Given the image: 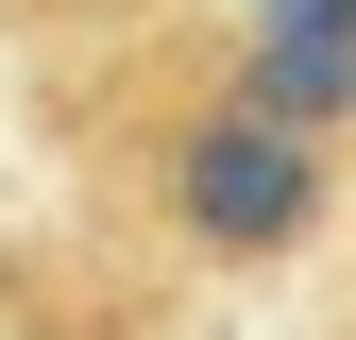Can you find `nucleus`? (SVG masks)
<instances>
[{"label": "nucleus", "instance_id": "1", "mask_svg": "<svg viewBox=\"0 0 356 340\" xmlns=\"http://www.w3.org/2000/svg\"><path fill=\"white\" fill-rule=\"evenodd\" d=\"M170 204H187V238H220V255H272V238H305L323 170H305V137H272V119H204V137L170 153Z\"/></svg>", "mask_w": 356, "mask_h": 340}, {"label": "nucleus", "instance_id": "2", "mask_svg": "<svg viewBox=\"0 0 356 340\" xmlns=\"http://www.w3.org/2000/svg\"><path fill=\"white\" fill-rule=\"evenodd\" d=\"M238 119H272V137H323V119H356V0H254L238 34Z\"/></svg>", "mask_w": 356, "mask_h": 340}]
</instances>
